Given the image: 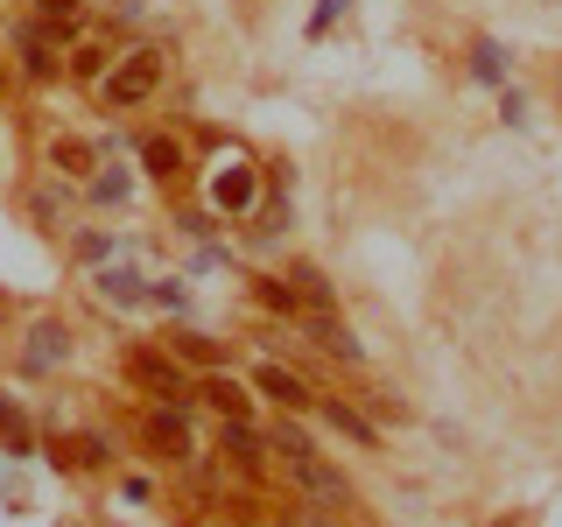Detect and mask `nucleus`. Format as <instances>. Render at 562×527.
Here are the masks:
<instances>
[{
    "label": "nucleus",
    "mask_w": 562,
    "mask_h": 527,
    "mask_svg": "<svg viewBox=\"0 0 562 527\" xmlns=\"http://www.w3.org/2000/svg\"><path fill=\"white\" fill-rule=\"evenodd\" d=\"M155 85H162V49H127L120 70L105 78V99H113V105H140Z\"/></svg>",
    "instance_id": "obj_1"
},
{
    "label": "nucleus",
    "mask_w": 562,
    "mask_h": 527,
    "mask_svg": "<svg viewBox=\"0 0 562 527\" xmlns=\"http://www.w3.org/2000/svg\"><path fill=\"white\" fill-rule=\"evenodd\" d=\"M127 380H134V386H148V394H162V401H183V373H176L169 351L134 345V351H127Z\"/></svg>",
    "instance_id": "obj_2"
},
{
    "label": "nucleus",
    "mask_w": 562,
    "mask_h": 527,
    "mask_svg": "<svg viewBox=\"0 0 562 527\" xmlns=\"http://www.w3.org/2000/svg\"><path fill=\"white\" fill-rule=\"evenodd\" d=\"M289 471H295V485H303L310 500H324V506H345V479H338V471H330L316 450H310V457H289Z\"/></svg>",
    "instance_id": "obj_3"
},
{
    "label": "nucleus",
    "mask_w": 562,
    "mask_h": 527,
    "mask_svg": "<svg viewBox=\"0 0 562 527\" xmlns=\"http://www.w3.org/2000/svg\"><path fill=\"white\" fill-rule=\"evenodd\" d=\"M64 359H70V330L64 324H35L22 366H29V373H49V366H64Z\"/></svg>",
    "instance_id": "obj_4"
},
{
    "label": "nucleus",
    "mask_w": 562,
    "mask_h": 527,
    "mask_svg": "<svg viewBox=\"0 0 562 527\" xmlns=\"http://www.w3.org/2000/svg\"><path fill=\"white\" fill-rule=\"evenodd\" d=\"M140 436H148L155 457H190V429H183V415H176V401H169V408H155Z\"/></svg>",
    "instance_id": "obj_5"
},
{
    "label": "nucleus",
    "mask_w": 562,
    "mask_h": 527,
    "mask_svg": "<svg viewBox=\"0 0 562 527\" xmlns=\"http://www.w3.org/2000/svg\"><path fill=\"white\" fill-rule=\"evenodd\" d=\"M254 169H246V162H225L218 176H211V204H218V211H246V204H254Z\"/></svg>",
    "instance_id": "obj_6"
},
{
    "label": "nucleus",
    "mask_w": 562,
    "mask_h": 527,
    "mask_svg": "<svg viewBox=\"0 0 562 527\" xmlns=\"http://www.w3.org/2000/svg\"><path fill=\"white\" fill-rule=\"evenodd\" d=\"M140 162H148L155 183H176V176H183V148L162 141V134H148V141H140Z\"/></svg>",
    "instance_id": "obj_7"
},
{
    "label": "nucleus",
    "mask_w": 562,
    "mask_h": 527,
    "mask_svg": "<svg viewBox=\"0 0 562 527\" xmlns=\"http://www.w3.org/2000/svg\"><path fill=\"white\" fill-rule=\"evenodd\" d=\"M260 394H274L281 408H303V401H310V386L295 380V373H281V366H260Z\"/></svg>",
    "instance_id": "obj_8"
},
{
    "label": "nucleus",
    "mask_w": 562,
    "mask_h": 527,
    "mask_svg": "<svg viewBox=\"0 0 562 527\" xmlns=\"http://www.w3.org/2000/svg\"><path fill=\"white\" fill-rule=\"evenodd\" d=\"M310 338L324 345V351H338V359H359V338H351L338 316H310Z\"/></svg>",
    "instance_id": "obj_9"
},
{
    "label": "nucleus",
    "mask_w": 562,
    "mask_h": 527,
    "mask_svg": "<svg viewBox=\"0 0 562 527\" xmlns=\"http://www.w3.org/2000/svg\"><path fill=\"white\" fill-rule=\"evenodd\" d=\"M0 450L8 457H29L35 444H29V422H22V408L14 401H0Z\"/></svg>",
    "instance_id": "obj_10"
},
{
    "label": "nucleus",
    "mask_w": 562,
    "mask_h": 527,
    "mask_svg": "<svg viewBox=\"0 0 562 527\" xmlns=\"http://www.w3.org/2000/svg\"><path fill=\"white\" fill-rule=\"evenodd\" d=\"M204 401H211V408H218L225 422H239V415H246V394H239V380H225V373H218V380H204Z\"/></svg>",
    "instance_id": "obj_11"
},
{
    "label": "nucleus",
    "mask_w": 562,
    "mask_h": 527,
    "mask_svg": "<svg viewBox=\"0 0 562 527\" xmlns=\"http://www.w3.org/2000/svg\"><path fill=\"white\" fill-rule=\"evenodd\" d=\"M324 422H330V429H345L351 444H373V422H366L359 408H338V401H330V408H324Z\"/></svg>",
    "instance_id": "obj_12"
},
{
    "label": "nucleus",
    "mask_w": 562,
    "mask_h": 527,
    "mask_svg": "<svg viewBox=\"0 0 562 527\" xmlns=\"http://www.w3.org/2000/svg\"><path fill=\"white\" fill-rule=\"evenodd\" d=\"M225 450H233L239 464H260V444H254V429H246V422H225Z\"/></svg>",
    "instance_id": "obj_13"
},
{
    "label": "nucleus",
    "mask_w": 562,
    "mask_h": 527,
    "mask_svg": "<svg viewBox=\"0 0 562 527\" xmlns=\"http://www.w3.org/2000/svg\"><path fill=\"white\" fill-rule=\"evenodd\" d=\"M281 527H338V506H289Z\"/></svg>",
    "instance_id": "obj_14"
},
{
    "label": "nucleus",
    "mask_w": 562,
    "mask_h": 527,
    "mask_svg": "<svg viewBox=\"0 0 562 527\" xmlns=\"http://www.w3.org/2000/svg\"><path fill=\"white\" fill-rule=\"evenodd\" d=\"M260 303H274V310H295V295H289V281H260Z\"/></svg>",
    "instance_id": "obj_15"
},
{
    "label": "nucleus",
    "mask_w": 562,
    "mask_h": 527,
    "mask_svg": "<svg viewBox=\"0 0 562 527\" xmlns=\"http://www.w3.org/2000/svg\"><path fill=\"white\" fill-rule=\"evenodd\" d=\"M57 162H64V169H85V162H92V148H85V141H64Z\"/></svg>",
    "instance_id": "obj_16"
},
{
    "label": "nucleus",
    "mask_w": 562,
    "mask_h": 527,
    "mask_svg": "<svg viewBox=\"0 0 562 527\" xmlns=\"http://www.w3.org/2000/svg\"><path fill=\"white\" fill-rule=\"evenodd\" d=\"M70 70H78V78H99V70H105V49H78V64H70Z\"/></svg>",
    "instance_id": "obj_17"
},
{
    "label": "nucleus",
    "mask_w": 562,
    "mask_h": 527,
    "mask_svg": "<svg viewBox=\"0 0 562 527\" xmlns=\"http://www.w3.org/2000/svg\"><path fill=\"white\" fill-rule=\"evenodd\" d=\"M499 70H506L499 64V43H479V78H499Z\"/></svg>",
    "instance_id": "obj_18"
},
{
    "label": "nucleus",
    "mask_w": 562,
    "mask_h": 527,
    "mask_svg": "<svg viewBox=\"0 0 562 527\" xmlns=\"http://www.w3.org/2000/svg\"><path fill=\"white\" fill-rule=\"evenodd\" d=\"M295 281H303V295H310V303H324V295H330V289H324V274H316V268H295Z\"/></svg>",
    "instance_id": "obj_19"
},
{
    "label": "nucleus",
    "mask_w": 562,
    "mask_h": 527,
    "mask_svg": "<svg viewBox=\"0 0 562 527\" xmlns=\"http://www.w3.org/2000/svg\"><path fill=\"white\" fill-rule=\"evenodd\" d=\"M35 8H43V22H70V14H78V0H35Z\"/></svg>",
    "instance_id": "obj_20"
},
{
    "label": "nucleus",
    "mask_w": 562,
    "mask_h": 527,
    "mask_svg": "<svg viewBox=\"0 0 562 527\" xmlns=\"http://www.w3.org/2000/svg\"><path fill=\"white\" fill-rule=\"evenodd\" d=\"M183 359H198V366H211V359H218V345H211V338H183Z\"/></svg>",
    "instance_id": "obj_21"
},
{
    "label": "nucleus",
    "mask_w": 562,
    "mask_h": 527,
    "mask_svg": "<svg viewBox=\"0 0 562 527\" xmlns=\"http://www.w3.org/2000/svg\"><path fill=\"white\" fill-rule=\"evenodd\" d=\"M99 289H105V295H120V303H134V295H140V289H134V281H127V274H105V281H99Z\"/></svg>",
    "instance_id": "obj_22"
},
{
    "label": "nucleus",
    "mask_w": 562,
    "mask_h": 527,
    "mask_svg": "<svg viewBox=\"0 0 562 527\" xmlns=\"http://www.w3.org/2000/svg\"><path fill=\"white\" fill-rule=\"evenodd\" d=\"M345 8H351V0H324V8L310 14V29H330V14H345Z\"/></svg>",
    "instance_id": "obj_23"
},
{
    "label": "nucleus",
    "mask_w": 562,
    "mask_h": 527,
    "mask_svg": "<svg viewBox=\"0 0 562 527\" xmlns=\"http://www.w3.org/2000/svg\"><path fill=\"white\" fill-rule=\"evenodd\" d=\"M120 8H134V0H120Z\"/></svg>",
    "instance_id": "obj_24"
},
{
    "label": "nucleus",
    "mask_w": 562,
    "mask_h": 527,
    "mask_svg": "<svg viewBox=\"0 0 562 527\" xmlns=\"http://www.w3.org/2000/svg\"><path fill=\"white\" fill-rule=\"evenodd\" d=\"M555 92H562V78H555Z\"/></svg>",
    "instance_id": "obj_25"
},
{
    "label": "nucleus",
    "mask_w": 562,
    "mask_h": 527,
    "mask_svg": "<svg viewBox=\"0 0 562 527\" xmlns=\"http://www.w3.org/2000/svg\"><path fill=\"white\" fill-rule=\"evenodd\" d=\"M520 527H527V520H520Z\"/></svg>",
    "instance_id": "obj_26"
}]
</instances>
